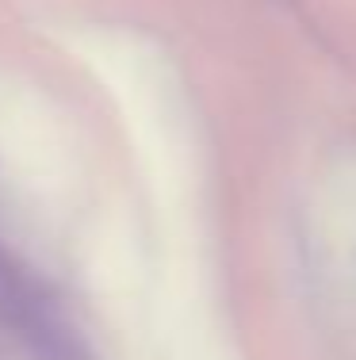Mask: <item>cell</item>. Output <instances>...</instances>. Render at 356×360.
I'll return each mask as SVG.
<instances>
[{"instance_id": "1", "label": "cell", "mask_w": 356, "mask_h": 360, "mask_svg": "<svg viewBox=\"0 0 356 360\" xmlns=\"http://www.w3.org/2000/svg\"><path fill=\"white\" fill-rule=\"evenodd\" d=\"M0 330L23 341L39 360H84V345L58 299L4 245H0Z\"/></svg>"}]
</instances>
